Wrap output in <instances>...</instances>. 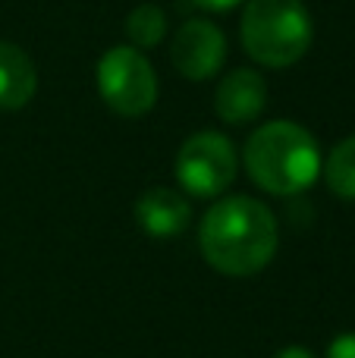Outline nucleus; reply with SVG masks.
Returning a JSON list of instances; mask_svg holds the SVG:
<instances>
[{
	"mask_svg": "<svg viewBox=\"0 0 355 358\" xmlns=\"http://www.w3.org/2000/svg\"><path fill=\"white\" fill-rule=\"evenodd\" d=\"M205 261L224 277H255L274 261L280 245L277 217L249 195L217 198L198 227Z\"/></svg>",
	"mask_w": 355,
	"mask_h": 358,
	"instance_id": "nucleus-1",
	"label": "nucleus"
},
{
	"mask_svg": "<svg viewBox=\"0 0 355 358\" xmlns=\"http://www.w3.org/2000/svg\"><path fill=\"white\" fill-rule=\"evenodd\" d=\"M242 164L258 189L283 198L312 189L324 167L314 136L293 120H274L252 132L242 148Z\"/></svg>",
	"mask_w": 355,
	"mask_h": 358,
	"instance_id": "nucleus-2",
	"label": "nucleus"
},
{
	"mask_svg": "<svg viewBox=\"0 0 355 358\" xmlns=\"http://www.w3.org/2000/svg\"><path fill=\"white\" fill-rule=\"evenodd\" d=\"M239 38L255 63L268 69H287L312 48V13L302 0H245Z\"/></svg>",
	"mask_w": 355,
	"mask_h": 358,
	"instance_id": "nucleus-3",
	"label": "nucleus"
},
{
	"mask_svg": "<svg viewBox=\"0 0 355 358\" xmlns=\"http://www.w3.org/2000/svg\"><path fill=\"white\" fill-rule=\"evenodd\" d=\"M98 94L119 117H145L157 104V73L151 60L132 44H117L98 60L94 69Z\"/></svg>",
	"mask_w": 355,
	"mask_h": 358,
	"instance_id": "nucleus-4",
	"label": "nucleus"
},
{
	"mask_svg": "<svg viewBox=\"0 0 355 358\" xmlns=\"http://www.w3.org/2000/svg\"><path fill=\"white\" fill-rule=\"evenodd\" d=\"M236 167L239 155L233 148L230 136L201 129L182 142L173 173L192 198H220L236 179Z\"/></svg>",
	"mask_w": 355,
	"mask_h": 358,
	"instance_id": "nucleus-5",
	"label": "nucleus"
},
{
	"mask_svg": "<svg viewBox=\"0 0 355 358\" xmlns=\"http://www.w3.org/2000/svg\"><path fill=\"white\" fill-rule=\"evenodd\" d=\"M170 60L189 82H205L224 69L226 38L211 19H189L180 25L170 44Z\"/></svg>",
	"mask_w": 355,
	"mask_h": 358,
	"instance_id": "nucleus-6",
	"label": "nucleus"
},
{
	"mask_svg": "<svg viewBox=\"0 0 355 358\" xmlns=\"http://www.w3.org/2000/svg\"><path fill=\"white\" fill-rule=\"evenodd\" d=\"M264 107H268V85L255 69H233L220 79L217 92H214V110L230 126L252 123L261 117Z\"/></svg>",
	"mask_w": 355,
	"mask_h": 358,
	"instance_id": "nucleus-7",
	"label": "nucleus"
},
{
	"mask_svg": "<svg viewBox=\"0 0 355 358\" xmlns=\"http://www.w3.org/2000/svg\"><path fill=\"white\" fill-rule=\"evenodd\" d=\"M136 220L151 239H173L192 223V204L180 192L157 185L136 201Z\"/></svg>",
	"mask_w": 355,
	"mask_h": 358,
	"instance_id": "nucleus-8",
	"label": "nucleus"
},
{
	"mask_svg": "<svg viewBox=\"0 0 355 358\" xmlns=\"http://www.w3.org/2000/svg\"><path fill=\"white\" fill-rule=\"evenodd\" d=\"M38 92L31 57L19 44L0 41V110H22Z\"/></svg>",
	"mask_w": 355,
	"mask_h": 358,
	"instance_id": "nucleus-9",
	"label": "nucleus"
},
{
	"mask_svg": "<svg viewBox=\"0 0 355 358\" xmlns=\"http://www.w3.org/2000/svg\"><path fill=\"white\" fill-rule=\"evenodd\" d=\"M321 170H324V182L333 195L343 201H355V136L343 138Z\"/></svg>",
	"mask_w": 355,
	"mask_h": 358,
	"instance_id": "nucleus-10",
	"label": "nucleus"
},
{
	"mask_svg": "<svg viewBox=\"0 0 355 358\" xmlns=\"http://www.w3.org/2000/svg\"><path fill=\"white\" fill-rule=\"evenodd\" d=\"M167 35V13L154 3H138L136 10L126 16V38L132 48L148 50L164 41Z\"/></svg>",
	"mask_w": 355,
	"mask_h": 358,
	"instance_id": "nucleus-11",
	"label": "nucleus"
},
{
	"mask_svg": "<svg viewBox=\"0 0 355 358\" xmlns=\"http://www.w3.org/2000/svg\"><path fill=\"white\" fill-rule=\"evenodd\" d=\"M327 358H355V334H340L327 346Z\"/></svg>",
	"mask_w": 355,
	"mask_h": 358,
	"instance_id": "nucleus-12",
	"label": "nucleus"
},
{
	"mask_svg": "<svg viewBox=\"0 0 355 358\" xmlns=\"http://www.w3.org/2000/svg\"><path fill=\"white\" fill-rule=\"evenodd\" d=\"M192 3L201 6V10H208V13H230L233 6L245 3V0H192Z\"/></svg>",
	"mask_w": 355,
	"mask_h": 358,
	"instance_id": "nucleus-13",
	"label": "nucleus"
},
{
	"mask_svg": "<svg viewBox=\"0 0 355 358\" xmlns=\"http://www.w3.org/2000/svg\"><path fill=\"white\" fill-rule=\"evenodd\" d=\"M274 358H318V355L308 346H287V349H280V352H274Z\"/></svg>",
	"mask_w": 355,
	"mask_h": 358,
	"instance_id": "nucleus-14",
	"label": "nucleus"
}]
</instances>
